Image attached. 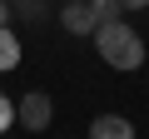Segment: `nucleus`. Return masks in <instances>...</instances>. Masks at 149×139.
Masks as SVG:
<instances>
[{
	"label": "nucleus",
	"instance_id": "f257e3e1",
	"mask_svg": "<svg viewBox=\"0 0 149 139\" xmlns=\"http://www.w3.org/2000/svg\"><path fill=\"white\" fill-rule=\"evenodd\" d=\"M95 50H100V60L109 65V70H124V75H134V70L144 65V40H139V30L134 25H124V20H109V25H100L95 30Z\"/></svg>",
	"mask_w": 149,
	"mask_h": 139
},
{
	"label": "nucleus",
	"instance_id": "f03ea898",
	"mask_svg": "<svg viewBox=\"0 0 149 139\" xmlns=\"http://www.w3.org/2000/svg\"><path fill=\"white\" fill-rule=\"evenodd\" d=\"M50 119H55V99L45 95V90H25L20 99H15V124H25V129H50Z\"/></svg>",
	"mask_w": 149,
	"mask_h": 139
},
{
	"label": "nucleus",
	"instance_id": "7ed1b4c3",
	"mask_svg": "<svg viewBox=\"0 0 149 139\" xmlns=\"http://www.w3.org/2000/svg\"><path fill=\"white\" fill-rule=\"evenodd\" d=\"M60 30L74 35V40L95 35L100 25H95V15H90V0H65V5H60Z\"/></svg>",
	"mask_w": 149,
	"mask_h": 139
},
{
	"label": "nucleus",
	"instance_id": "20e7f679",
	"mask_svg": "<svg viewBox=\"0 0 149 139\" xmlns=\"http://www.w3.org/2000/svg\"><path fill=\"white\" fill-rule=\"evenodd\" d=\"M90 139H134V124H129L124 114H95Z\"/></svg>",
	"mask_w": 149,
	"mask_h": 139
},
{
	"label": "nucleus",
	"instance_id": "39448f33",
	"mask_svg": "<svg viewBox=\"0 0 149 139\" xmlns=\"http://www.w3.org/2000/svg\"><path fill=\"white\" fill-rule=\"evenodd\" d=\"M5 70H20V35L10 25H0V75Z\"/></svg>",
	"mask_w": 149,
	"mask_h": 139
},
{
	"label": "nucleus",
	"instance_id": "423d86ee",
	"mask_svg": "<svg viewBox=\"0 0 149 139\" xmlns=\"http://www.w3.org/2000/svg\"><path fill=\"white\" fill-rule=\"evenodd\" d=\"M10 15H15L20 25H40V20L50 15V0H15V5H10Z\"/></svg>",
	"mask_w": 149,
	"mask_h": 139
},
{
	"label": "nucleus",
	"instance_id": "0eeeda50",
	"mask_svg": "<svg viewBox=\"0 0 149 139\" xmlns=\"http://www.w3.org/2000/svg\"><path fill=\"white\" fill-rule=\"evenodd\" d=\"M90 15L95 25H109V20H124V5L119 0H90Z\"/></svg>",
	"mask_w": 149,
	"mask_h": 139
},
{
	"label": "nucleus",
	"instance_id": "6e6552de",
	"mask_svg": "<svg viewBox=\"0 0 149 139\" xmlns=\"http://www.w3.org/2000/svg\"><path fill=\"white\" fill-rule=\"evenodd\" d=\"M10 124H15V104H10V99H5V95H0V134H5V129H10Z\"/></svg>",
	"mask_w": 149,
	"mask_h": 139
},
{
	"label": "nucleus",
	"instance_id": "1a4fd4ad",
	"mask_svg": "<svg viewBox=\"0 0 149 139\" xmlns=\"http://www.w3.org/2000/svg\"><path fill=\"white\" fill-rule=\"evenodd\" d=\"M124 10H149V0H119Z\"/></svg>",
	"mask_w": 149,
	"mask_h": 139
},
{
	"label": "nucleus",
	"instance_id": "9d476101",
	"mask_svg": "<svg viewBox=\"0 0 149 139\" xmlns=\"http://www.w3.org/2000/svg\"><path fill=\"white\" fill-rule=\"evenodd\" d=\"M5 20H10V5H5V0H0V25H5Z\"/></svg>",
	"mask_w": 149,
	"mask_h": 139
},
{
	"label": "nucleus",
	"instance_id": "9b49d317",
	"mask_svg": "<svg viewBox=\"0 0 149 139\" xmlns=\"http://www.w3.org/2000/svg\"><path fill=\"white\" fill-rule=\"evenodd\" d=\"M5 5H15V0H5Z\"/></svg>",
	"mask_w": 149,
	"mask_h": 139
}]
</instances>
